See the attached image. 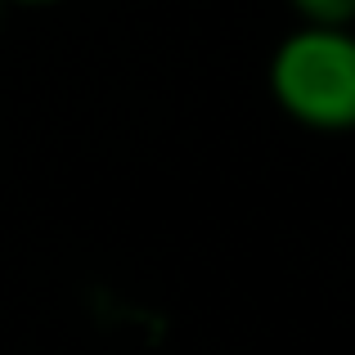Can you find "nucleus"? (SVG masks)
Wrapping results in <instances>:
<instances>
[{"label": "nucleus", "mask_w": 355, "mask_h": 355, "mask_svg": "<svg viewBox=\"0 0 355 355\" xmlns=\"http://www.w3.org/2000/svg\"><path fill=\"white\" fill-rule=\"evenodd\" d=\"M270 90L288 117L315 130L355 126V36L351 27H297L270 63Z\"/></svg>", "instance_id": "f257e3e1"}]
</instances>
